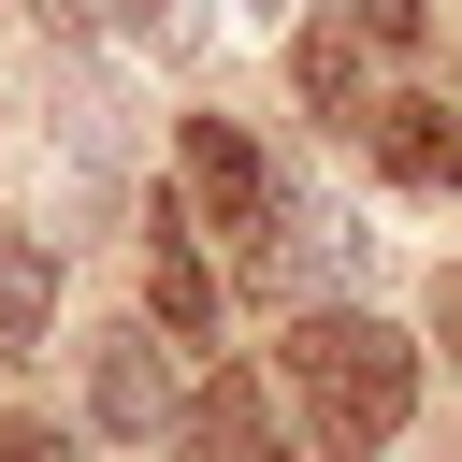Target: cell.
<instances>
[{"label": "cell", "instance_id": "4fadbf2b", "mask_svg": "<svg viewBox=\"0 0 462 462\" xmlns=\"http://www.w3.org/2000/svg\"><path fill=\"white\" fill-rule=\"evenodd\" d=\"M245 14H289V0H245Z\"/></svg>", "mask_w": 462, "mask_h": 462}, {"label": "cell", "instance_id": "30bf717a", "mask_svg": "<svg viewBox=\"0 0 462 462\" xmlns=\"http://www.w3.org/2000/svg\"><path fill=\"white\" fill-rule=\"evenodd\" d=\"M433 29V0H361V43H419Z\"/></svg>", "mask_w": 462, "mask_h": 462}, {"label": "cell", "instance_id": "7c38bea8", "mask_svg": "<svg viewBox=\"0 0 462 462\" xmlns=\"http://www.w3.org/2000/svg\"><path fill=\"white\" fill-rule=\"evenodd\" d=\"M433 332H448V346H462V260H448V274H433Z\"/></svg>", "mask_w": 462, "mask_h": 462}, {"label": "cell", "instance_id": "3957f363", "mask_svg": "<svg viewBox=\"0 0 462 462\" xmlns=\"http://www.w3.org/2000/svg\"><path fill=\"white\" fill-rule=\"evenodd\" d=\"M87 419H101V433H173V419H188V404H173L159 332H116V346L87 361Z\"/></svg>", "mask_w": 462, "mask_h": 462}, {"label": "cell", "instance_id": "277c9868", "mask_svg": "<svg viewBox=\"0 0 462 462\" xmlns=\"http://www.w3.org/2000/svg\"><path fill=\"white\" fill-rule=\"evenodd\" d=\"M173 448H188V462H289V448H274L260 375H202V390H188V419H173Z\"/></svg>", "mask_w": 462, "mask_h": 462}, {"label": "cell", "instance_id": "52a82bcc", "mask_svg": "<svg viewBox=\"0 0 462 462\" xmlns=\"http://www.w3.org/2000/svg\"><path fill=\"white\" fill-rule=\"evenodd\" d=\"M43 318H58V274H43V245H0V361H14V346H43Z\"/></svg>", "mask_w": 462, "mask_h": 462}, {"label": "cell", "instance_id": "9c48e42d", "mask_svg": "<svg viewBox=\"0 0 462 462\" xmlns=\"http://www.w3.org/2000/svg\"><path fill=\"white\" fill-rule=\"evenodd\" d=\"M101 14H116L144 58H188V0H101Z\"/></svg>", "mask_w": 462, "mask_h": 462}, {"label": "cell", "instance_id": "ba28073f", "mask_svg": "<svg viewBox=\"0 0 462 462\" xmlns=\"http://www.w3.org/2000/svg\"><path fill=\"white\" fill-rule=\"evenodd\" d=\"M303 101H318L332 130L361 116V29H303Z\"/></svg>", "mask_w": 462, "mask_h": 462}, {"label": "cell", "instance_id": "6da1fadb", "mask_svg": "<svg viewBox=\"0 0 462 462\" xmlns=\"http://www.w3.org/2000/svg\"><path fill=\"white\" fill-rule=\"evenodd\" d=\"M289 404H303L318 462H375L404 433V404H419V346L390 318H361V303H318L289 332Z\"/></svg>", "mask_w": 462, "mask_h": 462}, {"label": "cell", "instance_id": "8992f818", "mask_svg": "<svg viewBox=\"0 0 462 462\" xmlns=\"http://www.w3.org/2000/svg\"><path fill=\"white\" fill-rule=\"evenodd\" d=\"M159 318H173V332H217V274H202V245H188L173 202H159Z\"/></svg>", "mask_w": 462, "mask_h": 462}, {"label": "cell", "instance_id": "8fae6325", "mask_svg": "<svg viewBox=\"0 0 462 462\" xmlns=\"http://www.w3.org/2000/svg\"><path fill=\"white\" fill-rule=\"evenodd\" d=\"M0 462H72V433H43V419H0Z\"/></svg>", "mask_w": 462, "mask_h": 462}, {"label": "cell", "instance_id": "7a4b0ae2", "mask_svg": "<svg viewBox=\"0 0 462 462\" xmlns=\"http://www.w3.org/2000/svg\"><path fill=\"white\" fill-rule=\"evenodd\" d=\"M188 202H202V231L231 245L245 289H289V274H303V231H318V217L274 188V159H260L231 116H188Z\"/></svg>", "mask_w": 462, "mask_h": 462}, {"label": "cell", "instance_id": "5b68a950", "mask_svg": "<svg viewBox=\"0 0 462 462\" xmlns=\"http://www.w3.org/2000/svg\"><path fill=\"white\" fill-rule=\"evenodd\" d=\"M375 159L404 188H462V116L448 101H375Z\"/></svg>", "mask_w": 462, "mask_h": 462}]
</instances>
